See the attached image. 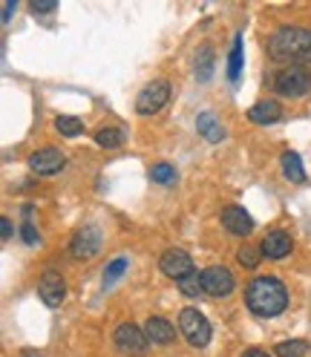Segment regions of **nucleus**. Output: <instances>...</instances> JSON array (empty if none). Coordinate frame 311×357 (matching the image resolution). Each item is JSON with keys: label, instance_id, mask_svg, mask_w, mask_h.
<instances>
[{"label": "nucleus", "instance_id": "1", "mask_svg": "<svg viewBox=\"0 0 311 357\" xmlns=\"http://www.w3.org/2000/svg\"><path fill=\"white\" fill-rule=\"evenodd\" d=\"M268 58L282 66H308L311 63V29L280 26L268 38Z\"/></svg>", "mask_w": 311, "mask_h": 357}, {"label": "nucleus", "instance_id": "2", "mask_svg": "<svg viewBox=\"0 0 311 357\" xmlns=\"http://www.w3.org/2000/svg\"><path fill=\"white\" fill-rule=\"evenodd\" d=\"M245 305L257 317H277L288 305V291L277 277H254L245 288Z\"/></svg>", "mask_w": 311, "mask_h": 357}, {"label": "nucleus", "instance_id": "3", "mask_svg": "<svg viewBox=\"0 0 311 357\" xmlns=\"http://www.w3.org/2000/svg\"><path fill=\"white\" fill-rule=\"evenodd\" d=\"M274 89L282 98H303L311 89V70L308 66H282L274 78Z\"/></svg>", "mask_w": 311, "mask_h": 357}, {"label": "nucleus", "instance_id": "4", "mask_svg": "<svg viewBox=\"0 0 311 357\" xmlns=\"http://www.w3.org/2000/svg\"><path fill=\"white\" fill-rule=\"evenodd\" d=\"M179 331L185 334L193 349H205L211 343V323L199 308H182L179 311Z\"/></svg>", "mask_w": 311, "mask_h": 357}, {"label": "nucleus", "instance_id": "5", "mask_svg": "<svg viewBox=\"0 0 311 357\" xmlns=\"http://www.w3.org/2000/svg\"><path fill=\"white\" fill-rule=\"evenodd\" d=\"M167 101H170V84L162 81V78H156L136 96V109L142 116H156Z\"/></svg>", "mask_w": 311, "mask_h": 357}, {"label": "nucleus", "instance_id": "6", "mask_svg": "<svg viewBox=\"0 0 311 357\" xmlns=\"http://www.w3.org/2000/svg\"><path fill=\"white\" fill-rule=\"evenodd\" d=\"M113 340H116L119 351L127 354V357H142L147 351V343H150L144 328H139L136 323H121L113 334Z\"/></svg>", "mask_w": 311, "mask_h": 357}, {"label": "nucleus", "instance_id": "7", "mask_svg": "<svg viewBox=\"0 0 311 357\" xmlns=\"http://www.w3.org/2000/svg\"><path fill=\"white\" fill-rule=\"evenodd\" d=\"M202 288L211 297H228L234 291V274L225 265H211L202 271Z\"/></svg>", "mask_w": 311, "mask_h": 357}, {"label": "nucleus", "instance_id": "8", "mask_svg": "<svg viewBox=\"0 0 311 357\" xmlns=\"http://www.w3.org/2000/svg\"><path fill=\"white\" fill-rule=\"evenodd\" d=\"M63 165H66V155L55 147H43L29 155V170L38 176H55L63 170Z\"/></svg>", "mask_w": 311, "mask_h": 357}, {"label": "nucleus", "instance_id": "9", "mask_svg": "<svg viewBox=\"0 0 311 357\" xmlns=\"http://www.w3.org/2000/svg\"><path fill=\"white\" fill-rule=\"evenodd\" d=\"M98 248H101V234L96 225H84L70 242V254L75 259H93L98 254Z\"/></svg>", "mask_w": 311, "mask_h": 357}, {"label": "nucleus", "instance_id": "10", "mask_svg": "<svg viewBox=\"0 0 311 357\" xmlns=\"http://www.w3.org/2000/svg\"><path fill=\"white\" fill-rule=\"evenodd\" d=\"M159 265H162V271H165L170 280H176V282H179L182 277H188L190 271H196L190 254H188V251H182V248H167V251L162 254Z\"/></svg>", "mask_w": 311, "mask_h": 357}, {"label": "nucleus", "instance_id": "11", "mask_svg": "<svg viewBox=\"0 0 311 357\" xmlns=\"http://www.w3.org/2000/svg\"><path fill=\"white\" fill-rule=\"evenodd\" d=\"M38 294H40V300L47 303L50 308H58V305L63 303V297H66V282H63V277H61L58 271H47V274L38 280Z\"/></svg>", "mask_w": 311, "mask_h": 357}, {"label": "nucleus", "instance_id": "12", "mask_svg": "<svg viewBox=\"0 0 311 357\" xmlns=\"http://www.w3.org/2000/svg\"><path fill=\"white\" fill-rule=\"evenodd\" d=\"M222 225H225L228 234L234 236H248L251 228H254V219L248 216L245 208H239V205H228L225 211H222Z\"/></svg>", "mask_w": 311, "mask_h": 357}, {"label": "nucleus", "instance_id": "13", "mask_svg": "<svg viewBox=\"0 0 311 357\" xmlns=\"http://www.w3.org/2000/svg\"><path fill=\"white\" fill-rule=\"evenodd\" d=\"M262 254L268 257V259H285L288 254H291V236H288L285 231H268L265 234V239H262Z\"/></svg>", "mask_w": 311, "mask_h": 357}, {"label": "nucleus", "instance_id": "14", "mask_svg": "<svg viewBox=\"0 0 311 357\" xmlns=\"http://www.w3.org/2000/svg\"><path fill=\"white\" fill-rule=\"evenodd\" d=\"M248 119H251L254 124H277V121L282 119V107H280V101H274V98L257 101V104L248 109Z\"/></svg>", "mask_w": 311, "mask_h": 357}, {"label": "nucleus", "instance_id": "15", "mask_svg": "<svg viewBox=\"0 0 311 357\" xmlns=\"http://www.w3.org/2000/svg\"><path fill=\"white\" fill-rule=\"evenodd\" d=\"M144 334H147V340L150 343H173L176 337V326L165 317H150L144 323Z\"/></svg>", "mask_w": 311, "mask_h": 357}, {"label": "nucleus", "instance_id": "16", "mask_svg": "<svg viewBox=\"0 0 311 357\" xmlns=\"http://www.w3.org/2000/svg\"><path fill=\"white\" fill-rule=\"evenodd\" d=\"M280 165H282V176L288 178V182H294V185H303L305 182V170H303V162H300V155L294 150H285L280 155Z\"/></svg>", "mask_w": 311, "mask_h": 357}, {"label": "nucleus", "instance_id": "17", "mask_svg": "<svg viewBox=\"0 0 311 357\" xmlns=\"http://www.w3.org/2000/svg\"><path fill=\"white\" fill-rule=\"evenodd\" d=\"M196 130L199 132H202V136L208 139V142H222V136H225V130H222L219 127V121H216V116L213 113H202V116H199L196 119Z\"/></svg>", "mask_w": 311, "mask_h": 357}, {"label": "nucleus", "instance_id": "18", "mask_svg": "<svg viewBox=\"0 0 311 357\" xmlns=\"http://www.w3.org/2000/svg\"><path fill=\"white\" fill-rule=\"evenodd\" d=\"M211 73H213V50L205 43V47H199V52H196V78L208 81Z\"/></svg>", "mask_w": 311, "mask_h": 357}, {"label": "nucleus", "instance_id": "19", "mask_svg": "<svg viewBox=\"0 0 311 357\" xmlns=\"http://www.w3.org/2000/svg\"><path fill=\"white\" fill-rule=\"evenodd\" d=\"M242 35H236L234 38V47H231V55H228V78L231 81H239V75H242Z\"/></svg>", "mask_w": 311, "mask_h": 357}, {"label": "nucleus", "instance_id": "20", "mask_svg": "<svg viewBox=\"0 0 311 357\" xmlns=\"http://www.w3.org/2000/svg\"><path fill=\"white\" fill-rule=\"evenodd\" d=\"M96 142H98L101 147H107V150H116V147L124 144V130H119V127H104V130L96 132Z\"/></svg>", "mask_w": 311, "mask_h": 357}, {"label": "nucleus", "instance_id": "21", "mask_svg": "<svg viewBox=\"0 0 311 357\" xmlns=\"http://www.w3.org/2000/svg\"><path fill=\"white\" fill-rule=\"evenodd\" d=\"M262 248L259 245H242V248L236 251V259H239V265L242 268H257L259 262H262Z\"/></svg>", "mask_w": 311, "mask_h": 357}, {"label": "nucleus", "instance_id": "22", "mask_svg": "<svg viewBox=\"0 0 311 357\" xmlns=\"http://www.w3.org/2000/svg\"><path fill=\"white\" fill-rule=\"evenodd\" d=\"M176 285H179V291L185 297H199V294L205 291V288H202V274H199V271H190L188 277H182Z\"/></svg>", "mask_w": 311, "mask_h": 357}, {"label": "nucleus", "instance_id": "23", "mask_svg": "<svg viewBox=\"0 0 311 357\" xmlns=\"http://www.w3.org/2000/svg\"><path fill=\"white\" fill-rule=\"evenodd\" d=\"M55 130L61 132V136H81L84 132V121L81 119H73V116H61L58 121H55Z\"/></svg>", "mask_w": 311, "mask_h": 357}, {"label": "nucleus", "instance_id": "24", "mask_svg": "<svg viewBox=\"0 0 311 357\" xmlns=\"http://www.w3.org/2000/svg\"><path fill=\"white\" fill-rule=\"evenodd\" d=\"M150 178L153 182H159V185H170V182H176V167L167 165V162H159V165H153Z\"/></svg>", "mask_w": 311, "mask_h": 357}, {"label": "nucleus", "instance_id": "25", "mask_svg": "<svg viewBox=\"0 0 311 357\" xmlns=\"http://www.w3.org/2000/svg\"><path fill=\"white\" fill-rule=\"evenodd\" d=\"M305 351H308L305 340H282L277 346V357H303Z\"/></svg>", "mask_w": 311, "mask_h": 357}, {"label": "nucleus", "instance_id": "26", "mask_svg": "<svg viewBox=\"0 0 311 357\" xmlns=\"http://www.w3.org/2000/svg\"><path fill=\"white\" fill-rule=\"evenodd\" d=\"M124 271H127V259H124V257H116L113 262L104 268V282H116Z\"/></svg>", "mask_w": 311, "mask_h": 357}, {"label": "nucleus", "instance_id": "27", "mask_svg": "<svg viewBox=\"0 0 311 357\" xmlns=\"http://www.w3.org/2000/svg\"><path fill=\"white\" fill-rule=\"evenodd\" d=\"M55 6H58V0H35L32 12L35 15H50V12H55Z\"/></svg>", "mask_w": 311, "mask_h": 357}, {"label": "nucleus", "instance_id": "28", "mask_svg": "<svg viewBox=\"0 0 311 357\" xmlns=\"http://www.w3.org/2000/svg\"><path fill=\"white\" fill-rule=\"evenodd\" d=\"M20 234H24V242H26V245H38V239H40V236H38V231H35V225H32L29 219L24 222V228H20Z\"/></svg>", "mask_w": 311, "mask_h": 357}, {"label": "nucleus", "instance_id": "29", "mask_svg": "<svg viewBox=\"0 0 311 357\" xmlns=\"http://www.w3.org/2000/svg\"><path fill=\"white\" fill-rule=\"evenodd\" d=\"M0 236H3V239H9L12 236V222L3 216V219H0Z\"/></svg>", "mask_w": 311, "mask_h": 357}, {"label": "nucleus", "instance_id": "30", "mask_svg": "<svg viewBox=\"0 0 311 357\" xmlns=\"http://www.w3.org/2000/svg\"><path fill=\"white\" fill-rule=\"evenodd\" d=\"M12 12H15V0H6V3H3V24L12 17Z\"/></svg>", "mask_w": 311, "mask_h": 357}, {"label": "nucleus", "instance_id": "31", "mask_svg": "<svg viewBox=\"0 0 311 357\" xmlns=\"http://www.w3.org/2000/svg\"><path fill=\"white\" fill-rule=\"evenodd\" d=\"M242 357H271V354H268V351H262V349H248Z\"/></svg>", "mask_w": 311, "mask_h": 357}, {"label": "nucleus", "instance_id": "32", "mask_svg": "<svg viewBox=\"0 0 311 357\" xmlns=\"http://www.w3.org/2000/svg\"><path fill=\"white\" fill-rule=\"evenodd\" d=\"M24 357H40V354H38V351H32V349H29V351H24Z\"/></svg>", "mask_w": 311, "mask_h": 357}]
</instances>
